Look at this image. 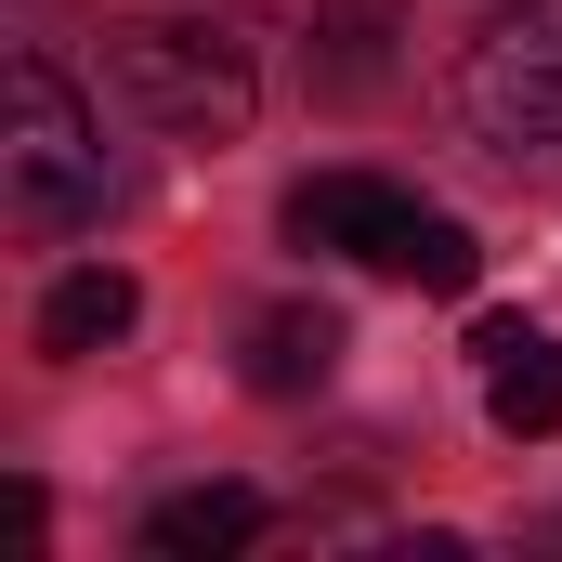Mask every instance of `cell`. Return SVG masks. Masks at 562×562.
I'll list each match as a JSON object with an SVG mask.
<instances>
[{"instance_id":"obj_5","label":"cell","mask_w":562,"mask_h":562,"mask_svg":"<svg viewBox=\"0 0 562 562\" xmlns=\"http://www.w3.org/2000/svg\"><path fill=\"white\" fill-rule=\"evenodd\" d=\"M406 223V196L380 170H314L288 183V249H340V262H380V236Z\"/></svg>"},{"instance_id":"obj_9","label":"cell","mask_w":562,"mask_h":562,"mask_svg":"<svg viewBox=\"0 0 562 562\" xmlns=\"http://www.w3.org/2000/svg\"><path fill=\"white\" fill-rule=\"evenodd\" d=\"M380 276H406V288H445V301H471V276H484V236H471L458 210H419V196H406V223L380 236Z\"/></svg>"},{"instance_id":"obj_4","label":"cell","mask_w":562,"mask_h":562,"mask_svg":"<svg viewBox=\"0 0 562 562\" xmlns=\"http://www.w3.org/2000/svg\"><path fill=\"white\" fill-rule=\"evenodd\" d=\"M471 353H484V419L510 431V445L562 431V340H550V327H524V314H484V327H471Z\"/></svg>"},{"instance_id":"obj_2","label":"cell","mask_w":562,"mask_h":562,"mask_svg":"<svg viewBox=\"0 0 562 562\" xmlns=\"http://www.w3.org/2000/svg\"><path fill=\"white\" fill-rule=\"evenodd\" d=\"M105 92H119L132 119H157L170 144H236L249 105H262L249 40H223V26H196V13H119V26H105Z\"/></svg>"},{"instance_id":"obj_10","label":"cell","mask_w":562,"mask_h":562,"mask_svg":"<svg viewBox=\"0 0 562 562\" xmlns=\"http://www.w3.org/2000/svg\"><path fill=\"white\" fill-rule=\"evenodd\" d=\"M314 92L327 105H353V92H380L393 79V0H340V13H314Z\"/></svg>"},{"instance_id":"obj_7","label":"cell","mask_w":562,"mask_h":562,"mask_svg":"<svg viewBox=\"0 0 562 562\" xmlns=\"http://www.w3.org/2000/svg\"><path fill=\"white\" fill-rule=\"evenodd\" d=\"M340 353H353V327H340V314H327V301H314V314H301V301H288V314H262V327H249V393H327V380H340Z\"/></svg>"},{"instance_id":"obj_11","label":"cell","mask_w":562,"mask_h":562,"mask_svg":"<svg viewBox=\"0 0 562 562\" xmlns=\"http://www.w3.org/2000/svg\"><path fill=\"white\" fill-rule=\"evenodd\" d=\"M288 13H340V0H288Z\"/></svg>"},{"instance_id":"obj_6","label":"cell","mask_w":562,"mask_h":562,"mask_svg":"<svg viewBox=\"0 0 562 562\" xmlns=\"http://www.w3.org/2000/svg\"><path fill=\"white\" fill-rule=\"evenodd\" d=\"M262 524H276L262 484H183V497L144 510V550H157V562H223V550H249Z\"/></svg>"},{"instance_id":"obj_1","label":"cell","mask_w":562,"mask_h":562,"mask_svg":"<svg viewBox=\"0 0 562 562\" xmlns=\"http://www.w3.org/2000/svg\"><path fill=\"white\" fill-rule=\"evenodd\" d=\"M0 210H13V236L105 223V132H92L79 79L53 53H13L0 66Z\"/></svg>"},{"instance_id":"obj_8","label":"cell","mask_w":562,"mask_h":562,"mask_svg":"<svg viewBox=\"0 0 562 562\" xmlns=\"http://www.w3.org/2000/svg\"><path fill=\"white\" fill-rule=\"evenodd\" d=\"M132 314H144V288L119 262H79V276H53V301H40V353H105Z\"/></svg>"},{"instance_id":"obj_3","label":"cell","mask_w":562,"mask_h":562,"mask_svg":"<svg viewBox=\"0 0 562 562\" xmlns=\"http://www.w3.org/2000/svg\"><path fill=\"white\" fill-rule=\"evenodd\" d=\"M458 119L497 144V157H550L562 144V0H510L497 26H471Z\"/></svg>"}]
</instances>
